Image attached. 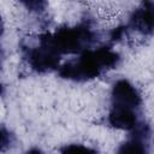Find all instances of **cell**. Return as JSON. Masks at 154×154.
<instances>
[{
    "label": "cell",
    "mask_w": 154,
    "mask_h": 154,
    "mask_svg": "<svg viewBox=\"0 0 154 154\" xmlns=\"http://www.w3.org/2000/svg\"><path fill=\"white\" fill-rule=\"evenodd\" d=\"M119 55L108 47L83 52L79 58L65 63L59 69L63 78L72 81H87L100 76L103 71L117 65Z\"/></svg>",
    "instance_id": "1"
},
{
    "label": "cell",
    "mask_w": 154,
    "mask_h": 154,
    "mask_svg": "<svg viewBox=\"0 0 154 154\" xmlns=\"http://www.w3.org/2000/svg\"><path fill=\"white\" fill-rule=\"evenodd\" d=\"M48 36L52 45L60 54L85 52L94 40V34L88 25L64 26L58 29L54 34H48Z\"/></svg>",
    "instance_id": "2"
},
{
    "label": "cell",
    "mask_w": 154,
    "mask_h": 154,
    "mask_svg": "<svg viewBox=\"0 0 154 154\" xmlns=\"http://www.w3.org/2000/svg\"><path fill=\"white\" fill-rule=\"evenodd\" d=\"M40 45L28 53V60L30 66L37 72H46L59 67L60 53L52 45L48 34L40 36Z\"/></svg>",
    "instance_id": "3"
},
{
    "label": "cell",
    "mask_w": 154,
    "mask_h": 154,
    "mask_svg": "<svg viewBox=\"0 0 154 154\" xmlns=\"http://www.w3.org/2000/svg\"><path fill=\"white\" fill-rule=\"evenodd\" d=\"M112 105L136 109L141 105V96L129 81L119 79L112 88Z\"/></svg>",
    "instance_id": "4"
},
{
    "label": "cell",
    "mask_w": 154,
    "mask_h": 154,
    "mask_svg": "<svg viewBox=\"0 0 154 154\" xmlns=\"http://www.w3.org/2000/svg\"><path fill=\"white\" fill-rule=\"evenodd\" d=\"M130 26L142 34L154 31V2H143L130 17Z\"/></svg>",
    "instance_id": "5"
},
{
    "label": "cell",
    "mask_w": 154,
    "mask_h": 154,
    "mask_svg": "<svg viewBox=\"0 0 154 154\" xmlns=\"http://www.w3.org/2000/svg\"><path fill=\"white\" fill-rule=\"evenodd\" d=\"M108 122L113 128L122 130H134L138 125L136 112L134 108L114 105H112Z\"/></svg>",
    "instance_id": "6"
},
{
    "label": "cell",
    "mask_w": 154,
    "mask_h": 154,
    "mask_svg": "<svg viewBox=\"0 0 154 154\" xmlns=\"http://www.w3.org/2000/svg\"><path fill=\"white\" fill-rule=\"evenodd\" d=\"M136 135L118 148L117 154H148V148L144 143V137H148V128L138 124L136 128Z\"/></svg>",
    "instance_id": "7"
},
{
    "label": "cell",
    "mask_w": 154,
    "mask_h": 154,
    "mask_svg": "<svg viewBox=\"0 0 154 154\" xmlns=\"http://www.w3.org/2000/svg\"><path fill=\"white\" fill-rule=\"evenodd\" d=\"M61 154H97V152L82 144H69L61 148Z\"/></svg>",
    "instance_id": "8"
},
{
    "label": "cell",
    "mask_w": 154,
    "mask_h": 154,
    "mask_svg": "<svg viewBox=\"0 0 154 154\" xmlns=\"http://www.w3.org/2000/svg\"><path fill=\"white\" fill-rule=\"evenodd\" d=\"M12 143V135L10 132H7V130L2 126L1 128V149L5 150L7 146H10Z\"/></svg>",
    "instance_id": "9"
},
{
    "label": "cell",
    "mask_w": 154,
    "mask_h": 154,
    "mask_svg": "<svg viewBox=\"0 0 154 154\" xmlns=\"http://www.w3.org/2000/svg\"><path fill=\"white\" fill-rule=\"evenodd\" d=\"M24 4L30 10H42L41 7H43L46 5V2H41V1H29V2H24Z\"/></svg>",
    "instance_id": "10"
},
{
    "label": "cell",
    "mask_w": 154,
    "mask_h": 154,
    "mask_svg": "<svg viewBox=\"0 0 154 154\" xmlns=\"http://www.w3.org/2000/svg\"><path fill=\"white\" fill-rule=\"evenodd\" d=\"M25 154H43L38 148H31V149H29Z\"/></svg>",
    "instance_id": "11"
}]
</instances>
